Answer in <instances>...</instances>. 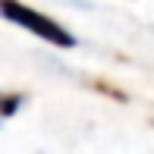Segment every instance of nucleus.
<instances>
[{
    "mask_svg": "<svg viewBox=\"0 0 154 154\" xmlns=\"http://www.w3.org/2000/svg\"><path fill=\"white\" fill-rule=\"evenodd\" d=\"M22 104V94H0V113L3 116H13Z\"/></svg>",
    "mask_w": 154,
    "mask_h": 154,
    "instance_id": "nucleus-2",
    "label": "nucleus"
},
{
    "mask_svg": "<svg viewBox=\"0 0 154 154\" xmlns=\"http://www.w3.org/2000/svg\"><path fill=\"white\" fill-rule=\"evenodd\" d=\"M0 16L10 19V22H16L19 29L38 35L41 41H51V44H57V47H75V38L63 29L60 22L47 19L44 13L32 10V6L19 3V0H0Z\"/></svg>",
    "mask_w": 154,
    "mask_h": 154,
    "instance_id": "nucleus-1",
    "label": "nucleus"
}]
</instances>
